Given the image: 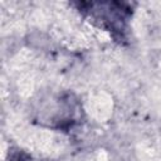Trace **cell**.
I'll use <instances>...</instances> for the list:
<instances>
[{"instance_id": "3957f363", "label": "cell", "mask_w": 161, "mask_h": 161, "mask_svg": "<svg viewBox=\"0 0 161 161\" xmlns=\"http://www.w3.org/2000/svg\"><path fill=\"white\" fill-rule=\"evenodd\" d=\"M6 161H42L21 148H10Z\"/></svg>"}, {"instance_id": "7a4b0ae2", "label": "cell", "mask_w": 161, "mask_h": 161, "mask_svg": "<svg viewBox=\"0 0 161 161\" xmlns=\"http://www.w3.org/2000/svg\"><path fill=\"white\" fill-rule=\"evenodd\" d=\"M72 5L92 25L109 34L119 45L130 43L133 4L127 1H75Z\"/></svg>"}, {"instance_id": "6da1fadb", "label": "cell", "mask_w": 161, "mask_h": 161, "mask_svg": "<svg viewBox=\"0 0 161 161\" xmlns=\"http://www.w3.org/2000/svg\"><path fill=\"white\" fill-rule=\"evenodd\" d=\"M33 123L60 132H70L84 119L80 99L70 91L58 89L39 94L30 106Z\"/></svg>"}]
</instances>
